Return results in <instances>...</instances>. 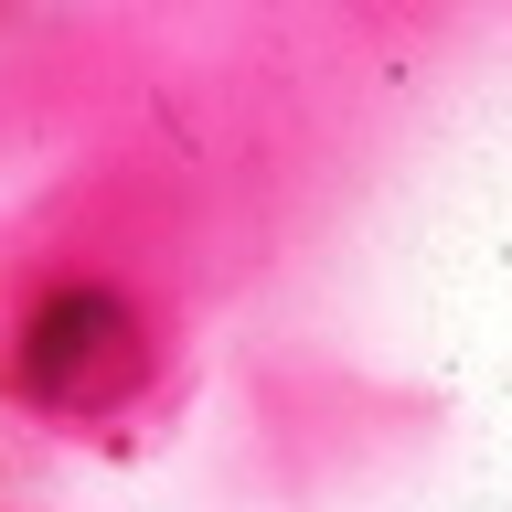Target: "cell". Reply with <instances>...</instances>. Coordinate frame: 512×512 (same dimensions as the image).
<instances>
[{
	"label": "cell",
	"instance_id": "6da1fadb",
	"mask_svg": "<svg viewBox=\"0 0 512 512\" xmlns=\"http://www.w3.org/2000/svg\"><path fill=\"white\" fill-rule=\"evenodd\" d=\"M11 374H22L32 406L54 416H107L139 395V374H150V331H139V310H128L118 288H54L43 310L22 320V342H11Z\"/></svg>",
	"mask_w": 512,
	"mask_h": 512
}]
</instances>
